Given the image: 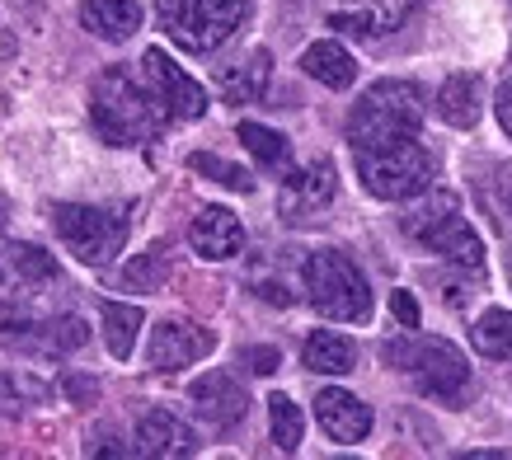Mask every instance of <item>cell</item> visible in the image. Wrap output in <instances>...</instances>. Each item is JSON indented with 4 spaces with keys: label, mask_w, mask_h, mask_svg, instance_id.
Listing matches in <instances>:
<instances>
[{
    "label": "cell",
    "mask_w": 512,
    "mask_h": 460,
    "mask_svg": "<svg viewBox=\"0 0 512 460\" xmlns=\"http://www.w3.org/2000/svg\"><path fill=\"white\" fill-rule=\"evenodd\" d=\"M461 460H512V451H470Z\"/></svg>",
    "instance_id": "cell-36"
},
{
    "label": "cell",
    "mask_w": 512,
    "mask_h": 460,
    "mask_svg": "<svg viewBox=\"0 0 512 460\" xmlns=\"http://www.w3.org/2000/svg\"><path fill=\"white\" fill-rule=\"evenodd\" d=\"M301 362L315 376H348L357 367V348L334 329H315L306 343H301Z\"/></svg>",
    "instance_id": "cell-21"
},
{
    "label": "cell",
    "mask_w": 512,
    "mask_h": 460,
    "mask_svg": "<svg viewBox=\"0 0 512 460\" xmlns=\"http://www.w3.org/2000/svg\"><path fill=\"white\" fill-rule=\"evenodd\" d=\"M188 165H193V174H207V179H212V184H221V188H235V193H254V179H249V169L226 165L221 155L198 151V155H188Z\"/></svg>",
    "instance_id": "cell-27"
},
{
    "label": "cell",
    "mask_w": 512,
    "mask_h": 460,
    "mask_svg": "<svg viewBox=\"0 0 512 460\" xmlns=\"http://www.w3.org/2000/svg\"><path fill=\"white\" fill-rule=\"evenodd\" d=\"M357 179L362 188L381 202H404L419 198L433 188V155L419 137L404 141H386V146H357Z\"/></svg>",
    "instance_id": "cell-4"
},
{
    "label": "cell",
    "mask_w": 512,
    "mask_h": 460,
    "mask_svg": "<svg viewBox=\"0 0 512 460\" xmlns=\"http://www.w3.org/2000/svg\"><path fill=\"white\" fill-rule=\"evenodd\" d=\"M240 362H245L254 376H273V371L282 367V353H278V348H264V343H259V348H245V357H240Z\"/></svg>",
    "instance_id": "cell-32"
},
{
    "label": "cell",
    "mask_w": 512,
    "mask_h": 460,
    "mask_svg": "<svg viewBox=\"0 0 512 460\" xmlns=\"http://www.w3.org/2000/svg\"><path fill=\"white\" fill-rule=\"evenodd\" d=\"M268 423H273V442H278V451H296V446H301L306 418H301V409H296L287 395L268 399Z\"/></svg>",
    "instance_id": "cell-26"
},
{
    "label": "cell",
    "mask_w": 512,
    "mask_h": 460,
    "mask_svg": "<svg viewBox=\"0 0 512 460\" xmlns=\"http://www.w3.org/2000/svg\"><path fill=\"white\" fill-rule=\"evenodd\" d=\"M249 15V0H156L160 29L184 52H217Z\"/></svg>",
    "instance_id": "cell-6"
},
{
    "label": "cell",
    "mask_w": 512,
    "mask_h": 460,
    "mask_svg": "<svg viewBox=\"0 0 512 460\" xmlns=\"http://www.w3.org/2000/svg\"><path fill=\"white\" fill-rule=\"evenodd\" d=\"M212 348H217V334H212V329L188 324V320H160L156 329H151V343H146V362L170 376V371H184V367H193V362H202Z\"/></svg>",
    "instance_id": "cell-10"
},
{
    "label": "cell",
    "mask_w": 512,
    "mask_h": 460,
    "mask_svg": "<svg viewBox=\"0 0 512 460\" xmlns=\"http://www.w3.org/2000/svg\"><path fill=\"white\" fill-rule=\"evenodd\" d=\"M390 315L400 320V329H419V301H414V292H390Z\"/></svg>",
    "instance_id": "cell-33"
},
{
    "label": "cell",
    "mask_w": 512,
    "mask_h": 460,
    "mask_svg": "<svg viewBox=\"0 0 512 460\" xmlns=\"http://www.w3.org/2000/svg\"><path fill=\"white\" fill-rule=\"evenodd\" d=\"M188 245L207 263L235 259V254L245 249V226H240V216H235L231 207H202V212L193 216V226H188Z\"/></svg>",
    "instance_id": "cell-13"
},
{
    "label": "cell",
    "mask_w": 512,
    "mask_h": 460,
    "mask_svg": "<svg viewBox=\"0 0 512 460\" xmlns=\"http://www.w3.org/2000/svg\"><path fill=\"white\" fill-rule=\"evenodd\" d=\"M494 113H498V127L508 132V141H512V76L498 85V99H494Z\"/></svg>",
    "instance_id": "cell-34"
},
{
    "label": "cell",
    "mask_w": 512,
    "mask_h": 460,
    "mask_svg": "<svg viewBox=\"0 0 512 460\" xmlns=\"http://www.w3.org/2000/svg\"><path fill=\"white\" fill-rule=\"evenodd\" d=\"M188 399H193V409H198L212 428H235L249 409L245 390L235 385L231 371H207V376H198L193 390H188Z\"/></svg>",
    "instance_id": "cell-16"
},
{
    "label": "cell",
    "mask_w": 512,
    "mask_h": 460,
    "mask_svg": "<svg viewBox=\"0 0 512 460\" xmlns=\"http://www.w3.org/2000/svg\"><path fill=\"white\" fill-rule=\"evenodd\" d=\"M5 221H10V207H5V198H0V230H5Z\"/></svg>",
    "instance_id": "cell-37"
},
{
    "label": "cell",
    "mask_w": 512,
    "mask_h": 460,
    "mask_svg": "<svg viewBox=\"0 0 512 460\" xmlns=\"http://www.w3.org/2000/svg\"><path fill=\"white\" fill-rule=\"evenodd\" d=\"M90 118L99 127V137L109 146H141V141H156L170 123V113L160 104L151 85L137 80L123 66H109L94 76L90 90Z\"/></svg>",
    "instance_id": "cell-1"
},
{
    "label": "cell",
    "mask_w": 512,
    "mask_h": 460,
    "mask_svg": "<svg viewBox=\"0 0 512 460\" xmlns=\"http://www.w3.org/2000/svg\"><path fill=\"white\" fill-rule=\"evenodd\" d=\"M52 226L62 235V245L90 268L113 263V254H123L127 240V216L104 212V207H80V202H62L52 212Z\"/></svg>",
    "instance_id": "cell-8"
},
{
    "label": "cell",
    "mask_w": 512,
    "mask_h": 460,
    "mask_svg": "<svg viewBox=\"0 0 512 460\" xmlns=\"http://www.w3.org/2000/svg\"><path fill=\"white\" fill-rule=\"evenodd\" d=\"M99 315H104V343H109V353L123 362V357H132V348H137V329H141V306H127V301H104L99 306Z\"/></svg>",
    "instance_id": "cell-23"
},
{
    "label": "cell",
    "mask_w": 512,
    "mask_h": 460,
    "mask_svg": "<svg viewBox=\"0 0 512 460\" xmlns=\"http://www.w3.org/2000/svg\"><path fill=\"white\" fill-rule=\"evenodd\" d=\"M62 282V268L38 245H5L0 249V334L33 329L43 315L47 287Z\"/></svg>",
    "instance_id": "cell-3"
},
{
    "label": "cell",
    "mask_w": 512,
    "mask_h": 460,
    "mask_svg": "<svg viewBox=\"0 0 512 460\" xmlns=\"http://www.w3.org/2000/svg\"><path fill=\"white\" fill-rule=\"evenodd\" d=\"M38 329H43L47 353H76V348H85V338H90V329H85L80 315H57V320L38 324Z\"/></svg>",
    "instance_id": "cell-28"
},
{
    "label": "cell",
    "mask_w": 512,
    "mask_h": 460,
    "mask_svg": "<svg viewBox=\"0 0 512 460\" xmlns=\"http://www.w3.org/2000/svg\"><path fill=\"white\" fill-rule=\"evenodd\" d=\"M137 451L141 456H160V460H184L198 451V437H193V428H188L184 418L165 414V409H156V414H146L137 423Z\"/></svg>",
    "instance_id": "cell-17"
},
{
    "label": "cell",
    "mask_w": 512,
    "mask_h": 460,
    "mask_svg": "<svg viewBox=\"0 0 512 460\" xmlns=\"http://www.w3.org/2000/svg\"><path fill=\"white\" fill-rule=\"evenodd\" d=\"M165 245H151L146 254H137V259L127 263V273H123V282L127 287H137V292H156L160 282H165Z\"/></svg>",
    "instance_id": "cell-30"
},
{
    "label": "cell",
    "mask_w": 512,
    "mask_h": 460,
    "mask_svg": "<svg viewBox=\"0 0 512 460\" xmlns=\"http://www.w3.org/2000/svg\"><path fill=\"white\" fill-rule=\"evenodd\" d=\"M301 287H306V301L325 320L362 324L372 315V287H367L362 268L339 249H315L301 268Z\"/></svg>",
    "instance_id": "cell-5"
},
{
    "label": "cell",
    "mask_w": 512,
    "mask_h": 460,
    "mask_svg": "<svg viewBox=\"0 0 512 460\" xmlns=\"http://www.w3.org/2000/svg\"><path fill=\"white\" fill-rule=\"evenodd\" d=\"M456 207H461V202L451 198V193H433V198H428V202H419L414 212L404 216V235H419V230L428 226V221H437V216H442V212H456Z\"/></svg>",
    "instance_id": "cell-31"
},
{
    "label": "cell",
    "mask_w": 512,
    "mask_h": 460,
    "mask_svg": "<svg viewBox=\"0 0 512 460\" xmlns=\"http://www.w3.org/2000/svg\"><path fill=\"white\" fill-rule=\"evenodd\" d=\"M414 240H419L423 249H433V254H447V259L461 263V268H480L484 263V240L470 230L461 207H456V212H442L437 221H428Z\"/></svg>",
    "instance_id": "cell-15"
},
{
    "label": "cell",
    "mask_w": 512,
    "mask_h": 460,
    "mask_svg": "<svg viewBox=\"0 0 512 460\" xmlns=\"http://www.w3.org/2000/svg\"><path fill=\"white\" fill-rule=\"evenodd\" d=\"M66 395L76 399V404H85V399L99 395V385H94L90 376H71V381H66Z\"/></svg>",
    "instance_id": "cell-35"
},
{
    "label": "cell",
    "mask_w": 512,
    "mask_h": 460,
    "mask_svg": "<svg viewBox=\"0 0 512 460\" xmlns=\"http://www.w3.org/2000/svg\"><path fill=\"white\" fill-rule=\"evenodd\" d=\"M268 80H273V57L259 47V52H249L240 66L221 71V99H226V104H259L268 90Z\"/></svg>",
    "instance_id": "cell-20"
},
{
    "label": "cell",
    "mask_w": 512,
    "mask_h": 460,
    "mask_svg": "<svg viewBox=\"0 0 512 460\" xmlns=\"http://www.w3.org/2000/svg\"><path fill=\"white\" fill-rule=\"evenodd\" d=\"M240 141H245V151L259 160L264 169H292V146L282 132L264 123H240Z\"/></svg>",
    "instance_id": "cell-25"
},
{
    "label": "cell",
    "mask_w": 512,
    "mask_h": 460,
    "mask_svg": "<svg viewBox=\"0 0 512 460\" xmlns=\"http://www.w3.org/2000/svg\"><path fill=\"white\" fill-rule=\"evenodd\" d=\"M409 10L414 0H329V24L357 38H381L400 29Z\"/></svg>",
    "instance_id": "cell-11"
},
{
    "label": "cell",
    "mask_w": 512,
    "mask_h": 460,
    "mask_svg": "<svg viewBox=\"0 0 512 460\" xmlns=\"http://www.w3.org/2000/svg\"><path fill=\"white\" fill-rule=\"evenodd\" d=\"M301 71L311 80H320L325 90H348L357 80V62L353 52L343 43H334V38H320V43H311L306 52H301Z\"/></svg>",
    "instance_id": "cell-18"
},
{
    "label": "cell",
    "mask_w": 512,
    "mask_h": 460,
    "mask_svg": "<svg viewBox=\"0 0 512 460\" xmlns=\"http://www.w3.org/2000/svg\"><path fill=\"white\" fill-rule=\"evenodd\" d=\"M334 165L329 160H311L306 169H287V179H282V216L287 221H311L320 207L334 202Z\"/></svg>",
    "instance_id": "cell-12"
},
{
    "label": "cell",
    "mask_w": 512,
    "mask_h": 460,
    "mask_svg": "<svg viewBox=\"0 0 512 460\" xmlns=\"http://www.w3.org/2000/svg\"><path fill=\"white\" fill-rule=\"evenodd\" d=\"M80 24L94 38H104V43H123V38H132L141 29V10L132 0H85L80 5Z\"/></svg>",
    "instance_id": "cell-19"
},
{
    "label": "cell",
    "mask_w": 512,
    "mask_h": 460,
    "mask_svg": "<svg viewBox=\"0 0 512 460\" xmlns=\"http://www.w3.org/2000/svg\"><path fill=\"white\" fill-rule=\"evenodd\" d=\"M381 357H386L390 367L414 371L423 395L447 399V404H456L470 385V362L447 338H404V343H386Z\"/></svg>",
    "instance_id": "cell-7"
},
{
    "label": "cell",
    "mask_w": 512,
    "mask_h": 460,
    "mask_svg": "<svg viewBox=\"0 0 512 460\" xmlns=\"http://www.w3.org/2000/svg\"><path fill=\"white\" fill-rule=\"evenodd\" d=\"M423 118V90L414 80H376L362 90V99L348 113V141L357 146H386V141H404L419 137Z\"/></svg>",
    "instance_id": "cell-2"
},
{
    "label": "cell",
    "mask_w": 512,
    "mask_h": 460,
    "mask_svg": "<svg viewBox=\"0 0 512 460\" xmlns=\"http://www.w3.org/2000/svg\"><path fill=\"white\" fill-rule=\"evenodd\" d=\"M141 71H146V85H151V94L165 104V113H170V118L193 123V118H202V113H207V90L188 76L184 66L170 62V52L151 47V52L141 57Z\"/></svg>",
    "instance_id": "cell-9"
},
{
    "label": "cell",
    "mask_w": 512,
    "mask_h": 460,
    "mask_svg": "<svg viewBox=\"0 0 512 460\" xmlns=\"http://www.w3.org/2000/svg\"><path fill=\"white\" fill-rule=\"evenodd\" d=\"M470 343L480 357H494V362H512V315L508 310H484L475 329H470Z\"/></svg>",
    "instance_id": "cell-24"
},
{
    "label": "cell",
    "mask_w": 512,
    "mask_h": 460,
    "mask_svg": "<svg viewBox=\"0 0 512 460\" xmlns=\"http://www.w3.org/2000/svg\"><path fill=\"white\" fill-rule=\"evenodd\" d=\"M437 118L451 127H475L480 123V85L470 76H451L437 90Z\"/></svg>",
    "instance_id": "cell-22"
},
{
    "label": "cell",
    "mask_w": 512,
    "mask_h": 460,
    "mask_svg": "<svg viewBox=\"0 0 512 460\" xmlns=\"http://www.w3.org/2000/svg\"><path fill=\"white\" fill-rule=\"evenodd\" d=\"M47 399V385H38L33 376H15V371H0V414H24V404Z\"/></svg>",
    "instance_id": "cell-29"
},
{
    "label": "cell",
    "mask_w": 512,
    "mask_h": 460,
    "mask_svg": "<svg viewBox=\"0 0 512 460\" xmlns=\"http://www.w3.org/2000/svg\"><path fill=\"white\" fill-rule=\"evenodd\" d=\"M315 418H320V428H325L329 442H339V446H357L372 432V409L357 395L339 390V385H329V390L315 395Z\"/></svg>",
    "instance_id": "cell-14"
}]
</instances>
